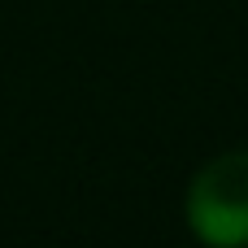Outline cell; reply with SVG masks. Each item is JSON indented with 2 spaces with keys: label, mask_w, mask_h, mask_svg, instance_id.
I'll list each match as a JSON object with an SVG mask.
<instances>
[{
  "label": "cell",
  "mask_w": 248,
  "mask_h": 248,
  "mask_svg": "<svg viewBox=\"0 0 248 248\" xmlns=\"http://www.w3.org/2000/svg\"><path fill=\"white\" fill-rule=\"evenodd\" d=\"M187 227L218 248L248 244V148L218 153L187 187Z\"/></svg>",
  "instance_id": "1"
}]
</instances>
